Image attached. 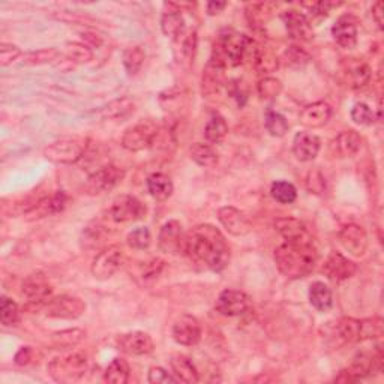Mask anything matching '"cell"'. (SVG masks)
Here are the masks:
<instances>
[{
  "instance_id": "1",
  "label": "cell",
  "mask_w": 384,
  "mask_h": 384,
  "mask_svg": "<svg viewBox=\"0 0 384 384\" xmlns=\"http://www.w3.org/2000/svg\"><path fill=\"white\" fill-rule=\"evenodd\" d=\"M182 252L194 264L212 272H222L230 263V248L225 237L210 224L192 227L185 234Z\"/></svg>"
},
{
  "instance_id": "2",
  "label": "cell",
  "mask_w": 384,
  "mask_h": 384,
  "mask_svg": "<svg viewBox=\"0 0 384 384\" xmlns=\"http://www.w3.org/2000/svg\"><path fill=\"white\" fill-rule=\"evenodd\" d=\"M318 260L315 245L311 241L286 242L275 250L278 270L288 279H300L314 270Z\"/></svg>"
},
{
  "instance_id": "3",
  "label": "cell",
  "mask_w": 384,
  "mask_h": 384,
  "mask_svg": "<svg viewBox=\"0 0 384 384\" xmlns=\"http://www.w3.org/2000/svg\"><path fill=\"white\" fill-rule=\"evenodd\" d=\"M260 45L251 40L250 36L236 32H227L219 35L213 47V56L210 62L225 68L239 67L246 59L254 62Z\"/></svg>"
},
{
  "instance_id": "4",
  "label": "cell",
  "mask_w": 384,
  "mask_h": 384,
  "mask_svg": "<svg viewBox=\"0 0 384 384\" xmlns=\"http://www.w3.org/2000/svg\"><path fill=\"white\" fill-rule=\"evenodd\" d=\"M87 139H80V137H67L45 146L44 157L53 164H71L78 162L85 157L87 150Z\"/></svg>"
},
{
  "instance_id": "5",
  "label": "cell",
  "mask_w": 384,
  "mask_h": 384,
  "mask_svg": "<svg viewBox=\"0 0 384 384\" xmlns=\"http://www.w3.org/2000/svg\"><path fill=\"white\" fill-rule=\"evenodd\" d=\"M89 368V358L85 353H72L53 359L49 363V374L58 383H74L85 376Z\"/></svg>"
},
{
  "instance_id": "6",
  "label": "cell",
  "mask_w": 384,
  "mask_h": 384,
  "mask_svg": "<svg viewBox=\"0 0 384 384\" xmlns=\"http://www.w3.org/2000/svg\"><path fill=\"white\" fill-rule=\"evenodd\" d=\"M158 134L159 126L157 122L148 119V121H141L128 128L122 137V146L130 152H141L150 148Z\"/></svg>"
},
{
  "instance_id": "7",
  "label": "cell",
  "mask_w": 384,
  "mask_h": 384,
  "mask_svg": "<svg viewBox=\"0 0 384 384\" xmlns=\"http://www.w3.org/2000/svg\"><path fill=\"white\" fill-rule=\"evenodd\" d=\"M148 209L141 201L132 195L117 197L108 209V218L116 224H126L143 219Z\"/></svg>"
},
{
  "instance_id": "8",
  "label": "cell",
  "mask_w": 384,
  "mask_h": 384,
  "mask_svg": "<svg viewBox=\"0 0 384 384\" xmlns=\"http://www.w3.org/2000/svg\"><path fill=\"white\" fill-rule=\"evenodd\" d=\"M125 177V170L114 166V164H108V166L101 167L95 173L89 176L86 182V192L90 195H99L114 189Z\"/></svg>"
},
{
  "instance_id": "9",
  "label": "cell",
  "mask_w": 384,
  "mask_h": 384,
  "mask_svg": "<svg viewBox=\"0 0 384 384\" xmlns=\"http://www.w3.org/2000/svg\"><path fill=\"white\" fill-rule=\"evenodd\" d=\"M125 263V254L121 246L112 245L101 251L92 263V275L98 279H108L121 270Z\"/></svg>"
},
{
  "instance_id": "10",
  "label": "cell",
  "mask_w": 384,
  "mask_h": 384,
  "mask_svg": "<svg viewBox=\"0 0 384 384\" xmlns=\"http://www.w3.org/2000/svg\"><path fill=\"white\" fill-rule=\"evenodd\" d=\"M86 304L76 296H59L50 299L45 304L44 313L50 318L58 320H77L85 314Z\"/></svg>"
},
{
  "instance_id": "11",
  "label": "cell",
  "mask_w": 384,
  "mask_h": 384,
  "mask_svg": "<svg viewBox=\"0 0 384 384\" xmlns=\"http://www.w3.org/2000/svg\"><path fill=\"white\" fill-rule=\"evenodd\" d=\"M251 306L250 296L239 290H224L216 300V311L225 317L243 315Z\"/></svg>"
},
{
  "instance_id": "12",
  "label": "cell",
  "mask_w": 384,
  "mask_h": 384,
  "mask_svg": "<svg viewBox=\"0 0 384 384\" xmlns=\"http://www.w3.org/2000/svg\"><path fill=\"white\" fill-rule=\"evenodd\" d=\"M338 239L342 245V248L351 254L353 257H362L368 250V234L363 230V227L358 224H349L341 228Z\"/></svg>"
},
{
  "instance_id": "13",
  "label": "cell",
  "mask_w": 384,
  "mask_h": 384,
  "mask_svg": "<svg viewBox=\"0 0 384 384\" xmlns=\"http://www.w3.org/2000/svg\"><path fill=\"white\" fill-rule=\"evenodd\" d=\"M218 219L225 230L232 236L242 237L250 234L251 232V221L242 210L233 206H224L218 210Z\"/></svg>"
},
{
  "instance_id": "14",
  "label": "cell",
  "mask_w": 384,
  "mask_h": 384,
  "mask_svg": "<svg viewBox=\"0 0 384 384\" xmlns=\"http://www.w3.org/2000/svg\"><path fill=\"white\" fill-rule=\"evenodd\" d=\"M356 272H358L356 263L344 257L340 252H332L323 264V273L332 282H342L345 279H350L354 277Z\"/></svg>"
},
{
  "instance_id": "15",
  "label": "cell",
  "mask_w": 384,
  "mask_h": 384,
  "mask_svg": "<svg viewBox=\"0 0 384 384\" xmlns=\"http://www.w3.org/2000/svg\"><path fill=\"white\" fill-rule=\"evenodd\" d=\"M173 340L177 344L192 347L197 345L201 340V326L198 320L192 315H182L179 317L175 324H173Z\"/></svg>"
},
{
  "instance_id": "16",
  "label": "cell",
  "mask_w": 384,
  "mask_h": 384,
  "mask_svg": "<svg viewBox=\"0 0 384 384\" xmlns=\"http://www.w3.org/2000/svg\"><path fill=\"white\" fill-rule=\"evenodd\" d=\"M53 288L42 273H32L23 282V296L32 305L47 304Z\"/></svg>"
},
{
  "instance_id": "17",
  "label": "cell",
  "mask_w": 384,
  "mask_h": 384,
  "mask_svg": "<svg viewBox=\"0 0 384 384\" xmlns=\"http://www.w3.org/2000/svg\"><path fill=\"white\" fill-rule=\"evenodd\" d=\"M117 345L123 353L130 356H146L155 350V342L149 333L146 332H130L117 338Z\"/></svg>"
},
{
  "instance_id": "18",
  "label": "cell",
  "mask_w": 384,
  "mask_h": 384,
  "mask_svg": "<svg viewBox=\"0 0 384 384\" xmlns=\"http://www.w3.org/2000/svg\"><path fill=\"white\" fill-rule=\"evenodd\" d=\"M184 239H185V233L182 230V224L176 221V219H171V221H167L161 227L159 237H158L159 250L166 254L182 252V248H184Z\"/></svg>"
},
{
  "instance_id": "19",
  "label": "cell",
  "mask_w": 384,
  "mask_h": 384,
  "mask_svg": "<svg viewBox=\"0 0 384 384\" xmlns=\"http://www.w3.org/2000/svg\"><path fill=\"white\" fill-rule=\"evenodd\" d=\"M282 20H284L287 33L291 40L311 41L314 38V29L305 14L290 9L282 14Z\"/></svg>"
},
{
  "instance_id": "20",
  "label": "cell",
  "mask_w": 384,
  "mask_h": 384,
  "mask_svg": "<svg viewBox=\"0 0 384 384\" xmlns=\"http://www.w3.org/2000/svg\"><path fill=\"white\" fill-rule=\"evenodd\" d=\"M68 200L69 198L65 194V191H56L51 195H42V198L26 216H30V219H40V218L60 213L63 212V209L67 207Z\"/></svg>"
},
{
  "instance_id": "21",
  "label": "cell",
  "mask_w": 384,
  "mask_h": 384,
  "mask_svg": "<svg viewBox=\"0 0 384 384\" xmlns=\"http://www.w3.org/2000/svg\"><path fill=\"white\" fill-rule=\"evenodd\" d=\"M332 36L342 49H354L358 44V24L350 15H342L332 27Z\"/></svg>"
},
{
  "instance_id": "22",
  "label": "cell",
  "mask_w": 384,
  "mask_h": 384,
  "mask_svg": "<svg viewBox=\"0 0 384 384\" xmlns=\"http://www.w3.org/2000/svg\"><path fill=\"white\" fill-rule=\"evenodd\" d=\"M320 148H322L320 139L311 132H297L295 140H293V153L302 162L314 161L320 152Z\"/></svg>"
},
{
  "instance_id": "23",
  "label": "cell",
  "mask_w": 384,
  "mask_h": 384,
  "mask_svg": "<svg viewBox=\"0 0 384 384\" xmlns=\"http://www.w3.org/2000/svg\"><path fill=\"white\" fill-rule=\"evenodd\" d=\"M371 68L368 63L359 59H347L344 62V77L345 83L351 89H362L369 83Z\"/></svg>"
},
{
  "instance_id": "24",
  "label": "cell",
  "mask_w": 384,
  "mask_h": 384,
  "mask_svg": "<svg viewBox=\"0 0 384 384\" xmlns=\"http://www.w3.org/2000/svg\"><path fill=\"white\" fill-rule=\"evenodd\" d=\"M332 117V107L324 101L306 105L300 113V123L306 128H322Z\"/></svg>"
},
{
  "instance_id": "25",
  "label": "cell",
  "mask_w": 384,
  "mask_h": 384,
  "mask_svg": "<svg viewBox=\"0 0 384 384\" xmlns=\"http://www.w3.org/2000/svg\"><path fill=\"white\" fill-rule=\"evenodd\" d=\"M275 230L286 242L311 241L306 225L296 218H279L275 222Z\"/></svg>"
},
{
  "instance_id": "26",
  "label": "cell",
  "mask_w": 384,
  "mask_h": 384,
  "mask_svg": "<svg viewBox=\"0 0 384 384\" xmlns=\"http://www.w3.org/2000/svg\"><path fill=\"white\" fill-rule=\"evenodd\" d=\"M161 30L168 38L176 40L185 32V20L175 3H167L161 17Z\"/></svg>"
},
{
  "instance_id": "27",
  "label": "cell",
  "mask_w": 384,
  "mask_h": 384,
  "mask_svg": "<svg viewBox=\"0 0 384 384\" xmlns=\"http://www.w3.org/2000/svg\"><path fill=\"white\" fill-rule=\"evenodd\" d=\"M362 146V137L350 130V131H344L336 139L332 141V152L340 158H350L353 155L358 153L360 150Z\"/></svg>"
},
{
  "instance_id": "28",
  "label": "cell",
  "mask_w": 384,
  "mask_h": 384,
  "mask_svg": "<svg viewBox=\"0 0 384 384\" xmlns=\"http://www.w3.org/2000/svg\"><path fill=\"white\" fill-rule=\"evenodd\" d=\"M170 365L173 369V376H175L179 381L188 383V384L200 381L195 365L188 358V356L180 353L173 354L170 359Z\"/></svg>"
},
{
  "instance_id": "29",
  "label": "cell",
  "mask_w": 384,
  "mask_h": 384,
  "mask_svg": "<svg viewBox=\"0 0 384 384\" xmlns=\"http://www.w3.org/2000/svg\"><path fill=\"white\" fill-rule=\"evenodd\" d=\"M146 185H148V191L152 198L157 201H167L173 195V191H175L171 179L167 175H164V173H153L146 180Z\"/></svg>"
},
{
  "instance_id": "30",
  "label": "cell",
  "mask_w": 384,
  "mask_h": 384,
  "mask_svg": "<svg viewBox=\"0 0 384 384\" xmlns=\"http://www.w3.org/2000/svg\"><path fill=\"white\" fill-rule=\"evenodd\" d=\"M134 112L135 101L130 96H122L112 101V103H108L101 110V114H103L104 119H108V121H121V119L131 116Z\"/></svg>"
},
{
  "instance_id": "31",
  "label": "cell",
  "mask_w": 384,
  "mask_h": 384,
  "mask_svg": "<svg viewBox=\"0 0 384 384\" xmlns=\"http://www.w3.org/2000/svg\"><path fill=\"white\" fill-rule=\"evenodd\" d=\"M309 302L320 313H327L333 306V293L324 282H313L309 287Z\"/></svg>"
},
{
  "instance_id": "32",
  "label": "cell",
  "mask_w": 384,
  "mask_h": 384,
  "mask_svg": "<svg viewBox=\"0 0 384 384\" xmlns=\"http://www.w3.org/2000/svg\"><path fill=\"white\" fill-rule=\"evenodd\" d=\"M224 68L209 62L203 74V94L213 95L224 86Z\"/></svg>"
},
{
  "instance_id": "33",
  "label": "cell",
  "mask_w": 384,
  "mask_h": 384,
  "mask_svg": "<svg viewBox=\"0 0 384 384\" xmlns=\"http://www.w3.org/2000/svg\"><path fill=\"white\" fill-rule=\"evenodd\" d=\"M130 363L122 358H116L107 367L104 372V381L112 384H126L128 380H130Z\"/></svg>"
},
{
  "instance_id": "34",
  "label": "cell",
  "mask_w": 384,
  "mask_h": 384,
  "mask_svg": "<svg viewBox=\"0 0 384 384\" xmlns=\"http://www.w3.org/2000/svg\"><path fill=\"white\" fill-rule=\"evenodd\" d=\"M191 158L197 164V166L204 168H212L218 164V153L213 150L212 146L204 143L192 144Z\"/></svg>"
},
{
  "instance_id": "35",
  "label": "cell",
  "mask_w": 384,
  "mask_h": 384,
  "mask_svg": "<svg viewBox=\"0 0 384 384\" xmlns=\"http://www.w3.org/2000/svg\"><path fill=\"white\" fill-rule=\"evenodd\" d=\"M86 338V331L83 329H67V331H60L51 335V344L56 349H71L76 347Z\"/></svg>"
},
{
  "instance_id": "36",
  "label": "cell",
  "mask_w": 384,
  "mask_h": 384,
  "mask_svg": "<svg viewBox=\"0 0 384 384\" xmlns=\"http://www.w3.org/2000/svg\"><path fill=\"white\" fill-rule=\"evenodd\" d=\"M146 60V53L140 45H132L123 51V67L130 76H137Z\"/></svg>"
},
{
  "instance_id": "37",
  "label": "cell",
  "mask_w": 384,
  "mask_h": 384,
  "mask_svg": "<svg viewBox=\"0 0 384 384\" xmlns=\"http://www.w3.org/2000/svg\"><path fill=\"white\" fill-rule=\"evenodd\" d=\"M228 134V125L225 119L219 114L210 117V121L204 126V137L209 143H221Z\"/></svg>"
},
{
  "instance_id": "38",
  "label": "cell",
  "mask_w": 384,
  "mask_h": 384,
  "mask_svg": "<svg viewBox=\"0 0 384 384\" xmlns=\"http://www.w3.org/2000/svg\"><path fill=\"white\" fill-rule=\"evenodd\" d=\"M270 195L281 204H291L297 198V191L290 182L277 180L270 186Z\"/></svg>"
},
{
  "instance_id": "39",
  "label": "cell",
  "mask_w": 384,
  "mask_h": 384,
  "mask_svg": "<svg viewBox=\"0 0 384 384\" xmlns=\"http://www.w3.org/2000/svg\"><path fill=\"white\" fill-rule=\"evenodd\" d=\"M338 333L345 342H360L362 332H360V320L351 317H344L338 323Z\"/></svg>"
},
{
  "instance_id": "40",
  "label": "cell",
  "mask_w": 384,
  "mask_h": 384,
  "mask_svg": "<svg viewBox=\"0 0 384 384\" xmlns=\"http://www.w3.org/2000/svg\"><path fill=\"white\" fill-rule=\"evenodd\" d=\"M264 126H266L268 132L272 137H277V139L284 137L290 128L287 119L282 114L273 112V110H268L266 112V116H264Z\"/></svg>"
},
{
  "instance_id": "41",
  "label": "cell",
  "mask_w": 384,
  "mask_h": 384,
  "mask_svg": "<svg viewBox=\"0 0 384 384\" xmlns=\"http://www.w3.org/2000/svg\"><path fill=\"white\" fill-rule=\"evenodd\" d=\"M245 12L250 24L255 27V29H259V27L264 26V23H268L272 9H270V5L268 3H250L246 6Z\"/></svg>"
},
{
  "instance_id": "42",
  "label": "cell",
  "mask_w": 384,
  "mask_h": 384,
  "mask_svg": "<svg viewBox=\"0 0 384 384\" xmlns=\"http://www.w3.org/2000/svg\"><path fill=\"white\" fill-rule=\"evenodd\" d=\"M60 58V53L56 49H41L36 51L27 53L24 56L26 65L38 67V65H47V63L58 62Z\"/></svg>"
},
{
  "instance_id": "43",
  "label": "cell",
  "mask_w": 384,
  "mask_h": 384,
  "mask_svg": "<svg viewBox=\"0 0 384 384\" xmlns=\"http://www.w3.org/2000/svg\"><path fill=\"white\" fill-rule=\"evenodd\" d=\"M152 242V234L148 227H139L126 236V243L132 250H148Z\"/></svg>"
},
{
  "instance_id": "44",
  "label": "cell",
  "mask_w": 384,
  "mask_h": 384,
  "mask_svg": "<svg viewBox=\"0 0 384 384\" xmlns=\"http://www.w3.org/2000/svg\"><path fill=\"white\" fill-rule=\"evenodd\" d=\"M68 59L76 63H89L94 59V51L86 44L81 42H68L67 44Z\"/></svg>"
},
{
  "instance_id": "45",
  "label": "cell",
  "mask_w": 384,
  "mask_h": 384,
  "mask_svg": "<svg viewBox=\"0 0 384 384\" xmlns=\"http://www.w3.org/2000/svg\"><path fill=\"white\" fill-rule=\"evenodd\" d=\"M254 65L260 72H263V74H266V72H273L279 67V60L272 51L260 47L254 58Z\"/></svg>"
},
{
  "instance_id": "46",
  "label": "cell",
  "mask_w": 384,
  "mask_h": 384,
  "mask_svg": "<svg viewBox=\"0 0 384 384\" xmlns=\"http://www.w3.org/2000/svg\"><path fill=\"white\" fill-rule=\"evenodd\" d=\"M18 315H20V311H18V305L15 302L6 296H2V299H0V322H2V324H15L18 322Z\"/></svg>"
},
{
  "instance_id": "47",
  "label": "cell",
  "mask_w": 384,
  "mask_h": 384,
  "mask_svg": "<svg viewBox=\"0 0 384 384\" xmlns=\"http://www.w3.org/2000/svg\"><path fill=\"white\" fill-rule=\"evenodd\" d=\"M351 121L356 125L360 126H369L374 122H376V113H374V110L365 103H358L353 108H351Z\"/></svg>"
},
{
  "instance_id": "48",
  "label": "cell",
  "mask_w": 384,
  "mask_h": 384,
  "mask_svg": "<svg viewBox=\"0 0 384 384\" xmlns=\"http://www.w3.org/2000/svg\"><path fill=\"white\" fill-rule=\"evenodd\" d=\"M360 332L362 341L380 338L383 335V320L380 317L360 320Z\"/></svg>"
},
{
  "instance_id": "49",
  "label": "cell",
  "mask_w": 384,
  "mask_h": 384,
  "mask_svg": "<svg viewBox=\"0 0 384 384\" xmlns=\"http://www.w3.org/2000/svg\"><path fill=\"white\" fill-rule=\"evenodd\" d=\"M259 95L263 99H273L282 92L281 80L275 77H264L259 83Z\"/></svg>"
},
{
  "instance_id": "50",
  "label": "cell",
  "mask_w": 384,
  "mask_h": 384,
  "mask_svg": "<svg viewBox=\"0 0 384 384\" xmlns=\"http://www.w3.org/2000/svg\"><path fill=\"white\" fill-rule=\"evenodd\" d=\"M195 51H197V32L192 30L185 36L184 41H182V47H180L182 60L186 62L188 65H191V63L194 62Z\"/></svg>"
},
{
  "instance_id": "51",
  "label": "cell",
  "mask_w": 384,
  "mask_h": 384,
  "mask_svg": "<svg viewBox=\"0 0 384 384\" xmlns=\"http://www.w3.org/2000/svg\"><path fill=\"white\" fill-rule=\"evenodd\" d=\"M284 59L288 67H295V68H300L308 63L309 56L305 50H302L299 47H290L286 53H284Z\"/></svg>"
},
{
  "instance_id": "52",
  "label": "cell",
  "mask_w": 384,
  "mask_h": 384,
  "mask_svg": "<svg viewBox=\"0 0 384 384\" xmlns=\"http://www.w3.org/2000/svg\"><path fill=\"white\" fill-rule=\"evenodd\" d=\"M21 56V50L12 44H2L0 45V65L8 67Z\"/></svg>"
},
{
  "instance_id": "53",
  "label": "cell",
  "mask_w": 384,
  "mask_h": 384,
  "mask_svg": "<svg viewBox=\"0 0 384 384\" xmlns=\"http://www.w3.org/2000/svg\"><path fill=\"white\" fill-rule=\"evenodd\" d=\"M148 381L152 384H168V383H177L179 380L161 367H152L149 369Z\"/></svg>"
},
{
  "instance_id": "54",
  "label": "cell",
  "mask_w": 384,
  "mask_h": 384,
  "mask_svg": "<svg viewBox=\"0 0 384 384\" xmlns=\"http://www.w3.org/2000/svg\"><path fill=\"white\" fill-rule=\"evenodd\" d=\"M341 3H332V2H317V3H304L305 8H309V11L313 15H320V17H326L331 9L338 8Z\"/></svg>"
},
{
  "instance_id": "55",
  "label": "cell",
  "mask_w": 384,
  "mask_h": 384,
  "mask_svg": "<svg viewBox=\"0 0 384 384\" xmlns=\"http://www.w3.org/2000/svg\"><path fill=\"white\" fill-rule=\"evenodd\" d=\"M324 188H326V184L323 176L320 175V173H311L308 177V189L315 192V194H322Z\"/></svg>"
},
{
  "instance_id": "56",
  "label": "cell",
  "mask_w": 384,
  "mask_h": 384,
  "mask_svg": "<svg viewBox=\"0 0 384 384\" xmlns=\"http://www.w3.org/2000/svg\"><path fill=\"white\" fill-rule=\"evenodd\" d=\"M32 358H33L32 347H21V349L17 351L14 362L15 365H18V367H26V365H29L32 362Z\"/></svg>"
},
{
  "instance_id": "57",
  "label": "cell",
  "mask_w": 384,
  "mask_h": 384,
  "mask_svg": "<svg viewBox=\"0 0 384 384\" xmlns=\"http://www.w3.org/2000/svg\"><path fill=\"white\" fill-rule=\"evenodd\" d=\"M371 12H372L374 21L377 23V26L380 27V29H383V2H381V0H378V2H376L372 5Z\"/></svg>"
},
{
  "instance_id": "58",
  "label": "cell",
  "mask_w": 384,
  "mask_h": 384,
  "mask_svg": "<svg viewBox=\"0 0 384 384\" xmlns=\"http://www.w3.org/2000/svg\"><path fill=\"white\" fill-rule=\"evenodd\" d=\"M227 8V2H210L207 3V12L209 15H216L219 12H222Z\"/></svg>"
},
{
  "instance_id": "59",
  "label": "cell",
  "mask_w": 384,
  "mask_h": 384,
  "mask_svg": "<svg viewBox=\"0 0 384 384\" xmlns=\"http://www.w3.org/2000/svg\"><path fill=\"white\" fill-rule=\"evenodd\" d=\"M83 40L92 45V47H101L103 45V38L96 33H83Z\"/></svg>"
}]
</instances>
